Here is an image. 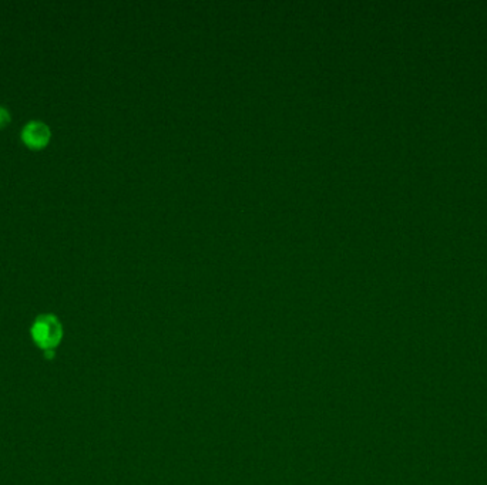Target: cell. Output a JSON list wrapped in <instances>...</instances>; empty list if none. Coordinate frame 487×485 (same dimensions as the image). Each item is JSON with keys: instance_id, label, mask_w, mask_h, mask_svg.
I'll return each mask as SVG.
<instances>
[{"instance_id": "2", "label": "cell", "mask_w": 487, "mask_h": 485, "mask_svg": "<svg viewBox=\"0 0 487 485\" xmlns=\"http://www.w3.org/2000/svg\"><path fill=\"white\" fill-rule=\"evenodd\" d=\"M21 137H22V141L29 148L40 150L49 144L52 138V131L46 123L39 121V120H32L23 127Z\"/></svg>"}, {"instance_id": "3", "label": "cell", "mask_w": 487, "mask_h": 485, "mask_svg": "<svg viewBox=\"0 0 487 485\" xmlns=\"http://www.w3.org/2000/svg\"><path fill=\"white\" fill-rule=\"evenodd\" d=\"M11 121V113L4 106H0V128H4Z\"/></svg>"}, {"instance_id": "1", "label": "cell", "mask_w": 487, "mask_h": 485, "mask_svg": "<svg viewBox=\"0 0 487 485\" xmlns=\"http://www.w3.org/2000/svg\"><path fill=\"white\" fill-rule=\"evenodd\" d=\"M32 338L36 345L45 350L48 357L53 356L55 349L59 346L63 338V328L60 320L55 315H40L32 326Z\"/></svg>"}]
</instances>
